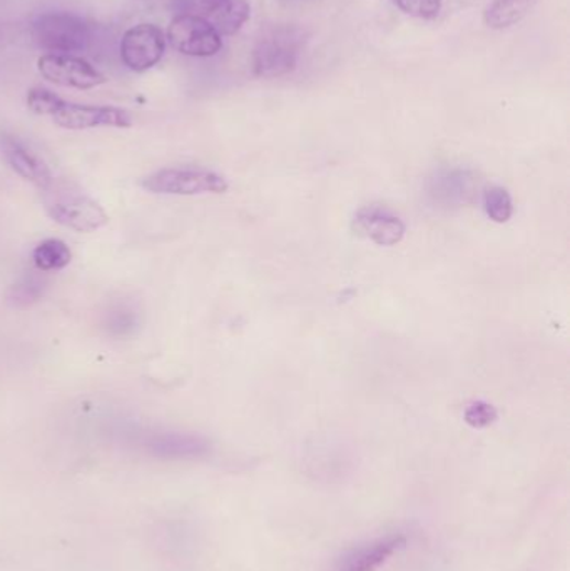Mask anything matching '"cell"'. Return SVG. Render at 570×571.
<instances>
[{
	"mask_svg": "<svg viewBox=\"0 0 570 571\" xmlns=\"http://www.w3.org/2000/svg\"><path fill=\"white\" fill-rule=\"evenodd\" d=\"M141 186L154 195L198 196L223 195L230 184L215 171L167 167L144 177Z\"/></svg>",
	"mask_w": 570,
	"mask_h": 571,
	"instance_id": "obj_4",
	"label": "cell"
},
{
	"mask_svg": "<svg viewBox=\"0 0 570 571\" xmlns=\"http://www.w3.org/2000/svg\"><path fill=\"white\" fill-rule=\"evenodd\" d=\"M355 228L360 234L369 238L379 246H395L404 240V221L398 216L390 212L388 209L379 206H366L360 209L355 216Z\"/></svg>",
	"mask_w": 570,
	"mask_h": 571,
	"instance_id": "obj_12",
	"label": "cell"
},
{
	"mask_svg": "<svg viewBox=\"0 0 570 571\" xmlns=\"http://www.w3.org/2000/svg\"><path fill=\"white\" fill-rule=\"evenodd\" d=\"M32 260H34L35 267L39 271L46 273V271L64 270V267L69 266L73 253L64 241L53 238V240L42 241L35 248Z\"/></svg>",
	"mask_w": 570,
	"mask_h": 571,
	"instance_id": "obj_18",
	"label": "cell"
},
{
	"mask_svg": "<svg viewBox=\"0 0 570 571\" xmlns=\"http://www.w3.org/2000/svg\"><path fill=\"white\" fill-rule=\"evenodd\" d=\"M54 124L70 131H84L95 128H131L133 119L129 112L111 106H87L74 105L64 101L56 94L50 112H47Z\"/></svg>",
	"mask_w": 570,
	"mask_h": 571,
	"instance_id": "obj_6",
	"label": "cell"
},
{
	"mask_svg": "<svg viewBox=\"0 0 570 571\" xmlns=\"http://www.w3.org/2000/svg\"><path fill=\"white\" fill-rule=\"evenodd\" d=\"M484 209L489 218L504 224L514 215V201L508 190L501 186H491L484 193Z\"/></svg>",
	"mask_w": 570,
	"mask_h": 571,
	"instance_id": "obj_19",
	"label": "cell"
},
{
	"mask_svg": "<svg viewBox=\"0 0 570 571\" xmlns=\"http://www.w3.org/2000/svg\"><path fill=\"white\" fill-rule=\"evenodd\" d=\"M251 4L248 0H218L208 6L209 24L216 29L221 37H231L243 29L250 21Z\"/></svg>",
	"mask_w": 570,
	"mask_h": 571,
	"instance_id": "obj_13",
	"label": "cell"
},
{
	"mask_svg": "<svg viewBox=\"0 0 570 571\" xmlns=\"http://www.w3.org/2000/svg\"><path fill=\"white\" fill-rule=\"evenodd\" d=\"M2 154H4L6 163L18 173L22 179L37 186L39 189H46L53 183V171L47 166L46 161L42 160L34 151L29 150L24 142L19 141L12 135H4L2 142Z\"/></svg>",
	"mask_w": 570,
	"mask_h": 571,
	"instance_id": "obj_11",
	"label": "cell"
},
{
	"mask_svg": "<svg viewBox=\"0 0 570 571\" xmlns=\"http://www.w3.org/2000/svg\"><path fill=\"white\" fill-rule=\"evenodd\" d=\"M166 41L173 50L189 57H212L223 50V37L208 19L195 14L174 18L167 28Z\"/></svg>",
	"mask_w": 570,
	"mask_h": 571,
	"instance_id": "obj_5",
	"label": "cell"
},
{
	"mask_svg": "<svg viewBox=\"0 0 570 571\" xmlns=\"http://www.w3.org/2000/svg\"><path fill=\"white\" fill-rule=\"evenodd\" d=\"M166 51V34L156 24H138L121 39V59L128 69L146 73L153 69Z\"/></svg>",
	"mask_w": 570,
	"mask_h": 571,
	"instance_id": "obj_7",
	"label": "cell"
},
{
	"mask_svg": "<svg viewBox=\"0 0 570 571\" xmlns=\"http://www.w3.org/2000/svg\"><path fill=\"white\" fill-rule=\"evenodd\" d=\"M47 277L37 273H28L19 277L6 293V301L11 308L28 309L41 301L47 292Z\"/></svg>",
	"mask_w": 570,
	"mask_h": 571,
	"instance_id": "obj_17",
	"label": "cell"
},
{
	"mask_svg": "<svg viewBox=\"0 0 570 571\" xmlns=\"http://www.w3.org/2000/svg\"><path fill=\"white\" fill-rule=\"evenodd\" d=\"M102 329L106 334L111 338H131L140 331L143 325V316H141L140 308L133 301H116L109 305L102 315Z\"/></svg>",
	"mask_w": 570,
	"mask_h": 571,
	"instance_id": "obj_15",
	"label": "cell"
},
{
	"mask_svg": "<svg viewBox=\"0 0 570 571\" xmlns=\"http://www.w3.org/2000/svg\"><path fill=\"white\" fill-rule=\"evenodd\" d=\"M306 44V32L298 25H273L257 37L254 45L253 74L263 79H275L293 73Z\"/></svg>",
	"mask_w": 570,
	"mask_h": 571,
	"instance_id": "obj_1",
	"label": "cell"
},
{
	"mask_svg": "<svg viewBox=\"0 0 570 571\" xmlns=\"http://www.w3.org/2000/svg\"><path fill=\"white\" fill-rule=\"evenodd\" d=\"M405 545L402 535H388L360 545L338 558L335 571H376Z\"/></svg>",
	"mask_w": 570,
	"mask_h": 571,
	"instance_id": "obj_10",
	"label": "cell"
},
{
	"mask_svg": "<svg viewBox=\"0 0 570 571\" xmlns=\"http://www.w3.org/2000/svg\"><path fill=\"white\" fill-rule=\"evenodd\" d=\"M497 418V409H495L491 403L485 402L470 403V405L467 406L465 413H463V419H465L467 425L472 426V428H487V426L495 422Z\"/></svg>",
	"mask_w": 570,
	"mask_h": 571,
	"instance_id": "obj_21",
	"label": "cell"
},
{
	"mask_svg": "<svg viewBox=\"0 0 570 571\" xmlns=\"http://www.w3.org/2000/svg\"><path fill=\"white\" fill-rule=\"evenodd\" d=\"M392 4L412 18L434 21L442 12L443 0H392Z\"/></svg>",
	"mask_w": 570,
	"mask_h": 571,
	"instance_id": "obj_20",
	"label": "cell"
},
{
	"mask_svg": "<svg viewBox=\"0 0 570 571\" xmlns=\"http://www.w3.org/2000/svg\"><path fill=\"white\" fill-rule=\"evenodd\" d=\"M473 186V177L467 171H446L431 179L430 196L440 205H460L470 198Z\"/></svg>",
	"mask_w": 570,
	"mask_h": 571,
	"instance_id": "obj_14",
	"label": "cell"
},
{
	"mask_svg": "<svg viewBox=\"0 0 570 571\" xmlns=\"http://www.w3.org/2000/svg\"><path fill=\"white\" fill-rule=\"evenodd\" d=\"M44 205L47 215L57 224L73 231H98L109 222L105 209L74 184L56 183L54 179L50 187L44 189Z\"/></svg>",
	"mask_w": 570,
	"mask_h": 571,
	"instance_id": "obj_2",
	"label": "cell"
},
{
	"mask_svg": "<svg viewBox=\"0 0 570 571\" xmlns=\"http://www.w3.org/2000/svg\"><path fill=\"white\" fill-rule=\"evenodd\" d=\"M539 0H492L485 8L484 22L489 29L504 31L524 21Z\"/></svg>",
	"mask_w": 570,
	"mask_h": 571,
	"instance_id": "obj_16",
	"label": "cell"
},
{
	"mask_svg": "<svg viewBox=\"0 0 570 571\" xmlns=\"http://www.w3.org/2000/svg\"><path fill=\"white\" fill-rule=\"evenodd\" d=\"M32 37L50 54L83 53L91 42V29L79 15L70 12H47L32 22Z\"/></svg>",
	"mask_w": 570,
	"mask_h": 571,
	"instance_id": "obj_3",
	"label": "cell"
},
{
	"mask_svg": "<svg viewBox=\"0 0 570 571\" xmlns=\"http://www.w3.org/2000/svg\"><path fill=\"white\" fill-rule=\"evenodd\" d=\"M147 454L161 460H198L211 451V443L201 435L183 431H156L140 440Z\"/></svg>",
	"mask_w": 570,
	"mask_h": 571,
	"instance_id": "obj_9",
	"label": "cell"
},
{
	"mask_svg": "<svg viewBox=\"0 0 570 571\" xmlns=\"http://www.w3.org/2000/svg\"><path fill=\"white\" fill-rule=\"evenodd\" d=\"M37 69L50 83L73 89H95L108 80L91 63L70 54H44L39 57Z\"/></svg>",
	"mask_w": 570,
	"mask_h": 571,
	"instance_id": "obj_8",
	"label": "cell"
},
{
	"mask_svg": "<svg viewBox=\"0 0 570 571\" xmlns=\"http://www.w3.org/2000/svg\"><path fill=\"white\" fill-rule=\"evenodd\" d=\"M206 4L211 6L215 4V2H218V0H205Z\"/></svg>",
	"mask_w": 570,
	"mask_h": 571,
	"instance_id": "obj_22",
	"label": "cell"
}]
</instances>
